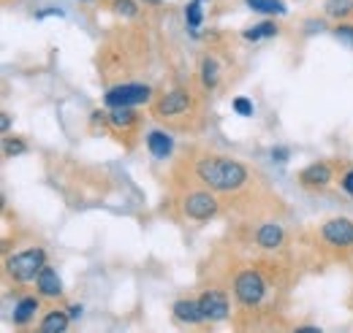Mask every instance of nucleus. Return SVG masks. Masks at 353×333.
I'll use <instances>...</instances> for the list:
<instances>
[{
    "label": "nucleus",
    "instance_id": "27",
    "mask_svg": "<svg viewBox=\"0 0 353 333\" xmlns=\"http://www.w3.org/2000/svg\"><path fill=\"white\" fill-rule=\"evenodd\" d=\"M343 190L353 198V171H348V173L343 176Z\"/></svg>",
    "mask_w": 353,
    "mask_h": 333
},
{
    "label": "nucleus",
    "instance_id": "15",
    "mask_svg": "<svg viewBox=\"0 0 353 333\" xmlns=\"http://www.w3.org/2000/svg\"><path fill=\"white\" fill-rule=\"evenodd\" d=\"M68 323H71V314H65V312H49L44 320H41V333H65L68 331Z\"/></svg>",
    "mask_w": 353,
    "mask_h": 333
},
{
    "label": "nucleus",
    "instance_id": "29",
    "mask_svg": "<svg viewBox=\"0 0 353 333\" xmlns=\"http://www.w3.org/2000/svg\"><path fill=\"white\" fill-rule=\"evenodd\" d=\"M68 314H71V317H79V314H82V306H71Z\"/></svg>",
    "mask_w": 353,
    "mask_h": 333
},
{
    "label": "nucleus",
    "instance_id": "31",
    "mask_svg": "<svg viewBox=\"0 0 353 333\" xmlns=\"http://www.w3.org/2000/svg\"><path fill=\"white\" fill-rule=\"evenodd\" d=\"M147 3H150V6H158V3H161V0H147Z\"/></svg>",
    "mask_w": 353,
    "mask_h": 333
},
{
    "label": "nucleus",
    "instance_id": "22",
    "mask_svg": "<svg viewBox=\"0 0 353 333\" xmlns=\"http://www.w3.org/2000/svg\"><path fill=\"white\" fill-rule=\"evenodd\" d=\"M114 14H120V17H136V3L133 0H114Z\"/></svg>",
    "mask_w": 353,
    "mask_h": 333
},
{
    "label": "nucleus",
    "instance_id": "19",
    "mask_svg": "<svg viewBox=\"0 0 353 333\" xmlns=\"http://www.w3.org/2000/svg\"><path fill=\"white\" fill-rule=\"evenodd\" d=\"M329 17H348L353 11V0H326Z\"/></svg>",
    "mask_w": 353,
    "mask_h": 333
},
{
    "label": "nucleus",
    "instance_id": "16",
    "mask_svg": "<svg viewBox=\"0 0 353 333\" xmlns=\"http://www.w3.org/2000/svg\"><path fill=\"white\" fill-rule=\"evenodd\" d=\"M248 6L259 14H283L285 11V6L280 0H248Z\"/></svg>",
    "mask_w": 353,
    "mask_h": 333
},
{
    "label": "nucleus",
    "instance_id": "8",
    "mask_svg": "<svg viewBox=\"0 0 353 333\" xmlns=\"http://www.w3.org/2000/svg\"><path fill=\"white\" fill-rule=\"evenodd\" d=\"M188 106H190V98H188L185 92L174 89V92H169L166 98H161V103H158L155 111H158L161 117H179V114L188 111Z\"/></svg>",
    "mask_w": 353,
    "mask_h": 333
},
{
    "label": "nucleus",
    "instance_id": "5",
    "mask_svg": "<svg viewBox=\"0 0 353 333\" xmlns=\"http://www.w3.org/2000/svg\"><path fill=\"white\" fill-rule=\"evenodd\" d=\"M321 236H323V241H329L332 247H353V222L351 219H343V217L329 219V222L323 225Z\"/></svg>",
    "mask_w": 353,
    "mask_h": 333
},
{
    "label": "nucleus",
    "instance_id": "21",
    "mask_svg": "<svg viewBox=\"0 0 353 333\" xmlns=\"http://www.w3.org/2000/svg\"><path fill=\"white\" fill-rule=\"evenodd\" d=\"M185 19H188L190 28H199V25H201V3H199V0L188 3V8H185Z\"/></svg>",
    "mask_w": 353,
    "mask_h": 333
},
{
    "label": "nucleus",
    "instance_id": "17",
    "mask_svg": "<svg viewBox=\"0 0 353 333\" xmlns=\"http://www.w3.org/2000/svg\"><path fill=\"white\" fill-rule=\"evenodd\" d=\"M218 71H221V68H218L215 60L207 57V60L201 63V82H204V87H215V84H218Z\"/></svg>",
    "mask_w": 353,
    "mask_h": 333
},
{
    "label": "nucleus",
    "instance_id": "20",
    "mask_svg": "<svg viewBox=\"0 0 353 333\" xmlns=\"http://www.w3.org/2000/svg\"><path fill=\"white\" fill-rule=\"evenodd\" d=\"M133 120H136V114H133L131 106H123V109H112V122H114L117 127L133 125Z\"/></svg>",
    "mask_w": 353,
    "mask_h": 333
},
{
    "label": "nucleus",
    "instance_id": "24",
    "mask_svg": "<svg viewBox=\"0 0 353 333\" xmlns=\"http://www.w3.org/2000/svg\"><path fill=\"white\" fill-rule=\"evenodd\" d=\"M234 109H236V114H242V117H253V103H250L248 98H236V100H234Z\"/></svg>",
    "mask_w": 353,
    "mask_h": 333
},
{
    "label": "nucleus",
    "instance_id": "4",
    "mask_svg": "<svg viewBox=\"0 0 353 333\" xmlns=\"http://www.w3.org/2000/svg\"><path fill=\"white\" fill-rule=\"evenodd\" d=\"M234 290H236V298L245 306H256V303H261V298L266 292L264 277L259 271H242L236 277V282H234Z\"/></svg>",
    "mask_w": 353,
    "mask_h": 333
},
{
    "label": "nucleus",
    "instance_id": "23",
    "mask_svg": "<svg viewBox=\"0 0 353 333\" xmlns=\"http://www.w3.org/2000/svg\"><path fill=\"white\" fill-rule=\"evenodd\" d=\"M334 39L353 49V28H351V25H340V28L334 30Z\"/></svg>",
    "mask_w": 353,
    "mask_h": 333
},
{
    "label": "nucleus",
    "instance_id": "12",
    "mask_svg": "<svg viewBox=\"0 0 353 333\" xmlns=\"http://www.w3.org/2000/svg\"><path fill=\"white\" fill-rule=\"evenodd\" d=\"M36 285H39V292H41V295H49V298H57V295L63 292L60 277H57V271H54V268H44V271L39 274Z\"/></svg>",
    "mask_w": 353,
    "mask_h": 333
},
{
    "label": "nucleus",
    "instance_id": "25",
    "mask_svg": "<svg viewBox=\"0 0 353 333\" xmlns=\"http://www.w3.org/2000/svg\"><path fill=\"white\" fill-rule=\"evenodd\" d=\"M3 149H6L8 158H11V155H22V152H25V141H6Z\"/></svg>",
    "mask_w": 353,
    "mask_h": 333
},
{
    "label": "nucleus",
    "instance_id": "3",
    "mask_svg": "<svg viewBox=\"0 0 353 333\" xmlns=\"http://www.w3.org/2000/svg\"><path fill=\"white\" fill-rule=\"evenodd\" d=\"M152 95V89L147 84H117L114 89L106 92L103 103L109 109H123V106H139V103H147Z\"/></svg>",
    "mask_w": 353,
    "mask_h": 333
},
{
    "label": "nucleus",
    "instance_id": "32",
    "mask_svg": "<svg viewBox=\"0 0 353 333\" xmlns=\"http://www.w3.org/2000/svg\"><path fill=\"white\" fill-rule=\"evenodd\" d=\"M199 3H204V0H199Z\"/></svg>",
    "mask_w": 353,
    "mask_h": 333
},
{
    "label": "nucleus",
    "instance_id": "6",
    "mask_svg": "<svg viewBox=\"0 0 353 333\" xmlns=\"http://www.w3.org/2000/svg\"><path fill=\"white\" fill-rule=\"evenodd\" d=\"M215 211H218L215 195H210V193H204V190L190 193V195L185 198V214H188L190 219H210Z\"/></svg>",
    "mask_w": 353,
    "mask_h": 333
},
{
    "label": "nucleus",
    "instance_id": "14",
    "mask_svg": "<svg viewBox=\"0 0 353 333\" xmlns=\"http://www.w3.org/2000/svg\"><path fill=\"white\" fill-rule=\"evenodd\" d=\"M36 309H39V301L33 298V295H28V298H22L17 306H14V325H28L30 323V317L36 314Z\"/></svg>",
    "mask_w": 353,
    "mask_h": 333
},
{
    "label": "nucleus",
    "instance_id": "9",
    "mask_svg": "<svg viewBox=\"0 0 353 333\" xmlns=\"http://www.w3.org/2000/svg\"><path fill=\"white\" fill-rule=\"evenodd\" d=\"M174 317L179 320V323H190V325L207 320L204 312H201V303H199V301H190V298H179V301H174Z\"/></svg>",
    "mask_w": 353,
    "mask_h": 333
},
{
    "label": "nucleus",
    "instance_id": "2",
    "mask_svg": "<svg viewBox=\"0 0 353 333\" xmlns=\"http://www.w3.org/2000/svg\"><path fill=\"white\" fill-rule=\"evenodd\" d=\"M46 268V252L44 250H25L8 257V274L17 282H30L39 279V274Z\"/></svg>",
    "mask_w": 353,
    "mask_h": 333
},
{
    "label": "nucleus",
    "instance_id": "26",
    "mask_svg": "<svg viewBox=\"0 0 353 333\" xmlns=\"http://www.w3.org/2000/svg\"><path fill=\"white\" fill-rule=\"evenodd\" d=\"M272 160H280V163H285V160H288V149H285V147H277V149H272Z\"/></svg>",
    "mask_w": 353,
    "mask_h": 333
},
{
    "label": "nucleus",
    "instance_id": "1",
    "mask_svg": "<svg viewBox=\"0 0 353 333\" xmlns=\"http://www.w3.org/2000/svg\"><path fill=\"white\" fill-rule=\"evenodd\" d=\"M196 173L204 184H210L215 190H236L248 179V168L236 160H228V158H207L196 166Z\"/></svg>",
    "mask_w": 353,
    "mask_h": 333
},
{
    "label": "nucleus",
    "instance_id": "28",
    "mask_svg": "<svg viewBox=\"0 0 353 333\" xmlns=\"http://www.w3.org/2000/svg\"><path fill=\"white\" fill-rule=\"evenodd\" d=\"M294 333H323L321 328H315V325H302V328H296Z\"/></svg>",
    "mask_w": 353,
    "mask_h": 333
},
{
    "label": "nucleus",
    "instance_id": "11",
    "mask_svg": "<svg viewBox=\"0 0 353 333\" xmlns=\"http://www.w3.org/2000/svg\"><path fill=\"white\" fill-rule=\"evenodd\" d=\"M283 239H285V233H283V228L280 225H261L259 228V233H256V241H259V247H264V250H277L280 244H283Z\"/></svg>",
    "mask_w": 353,
    "mask_h": 333
},
{
    "label": "nucleus",
    "instance_id": "30",
    "mask_svg": "<svg viewBox=\"0 0 353 333\" xmlns=\"http://www.w3.org/2000/svg\"><path fill=\"white\" fill-rule=\"evenodd\" d=\"M0 127H3V130H8V127H11V120H8V114H3V120H0Z\"/></svg>",
    "mask_w": 353,
    "mask_h": 333
},
{
    "label": "nucleus",
    "instance_id": "7",
    "mask_svg": "<svg viewBox=\"0 0 353 333\" xmlns=\"http://www.w3.org/2000/svg\"><path fill=\"white\" fill-rule=\"evenodd\" d=\"M199 303H201V312H204L207 320H225L228 317V309H231L228 295L221 290H207L199 298Z\"/></svg>",
    "mask_w": 353,
    "mask_h": 333
},
{
    "label": "nucleus",
    "instance_id": "10",
    "mask_svg": "<svg viewBox=\"0 0 353 333\" xmlns=\"http://www.w3.org/2000/svg\"><path fill=\"white\" fill-rule=\"evenodd\" d=\"M302 182L307 187H323V184L332 182V168L326 166V163H312V166L302 171Z\"/></svg>",
    "mask_w": 353,
    "mask_h": 333
},
{
    "label": "nucleus",
    "instance_id": "13",
    "mask_svg": "<svg viewBox=\"0 0 353 333\" xmlns=\"http://www.w3.org/2000/svg\"><path fill=\"white\" fill-rule=\"evenodd\" d=\"M147 147H150V152L155 158H169L172 155V138L166 133H161V130H152L147 136Z\"/></svg>",
    "mask_w": 353,
    "mask_h": 333
},
{
    "label": "nucleus",
    "instance_id": "18",
    "mask_svg": "<svg viewBox=\"0 0 353 333\" xmlns=\"http://www.w3.org/2000/svg\"><path fill=\"white\" fill-rule=\"evenodd\" d=\"M269 36H277L274 22H264V25H259V28L245 30V39H248V41H259V39H269Z\"/></svg>",
    "mask_w": 353,
    "mask_h": 333
}]
</instances>
